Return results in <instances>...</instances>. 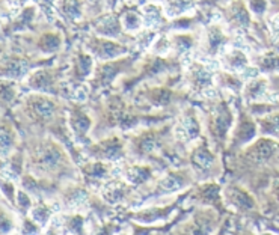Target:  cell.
<instances>
[{
	"label": "cell",
	"mask_w": 279,
	"mask_h": 235,
	"mask_svg": "<svg viewBox=\"0 0 279 235\" xmlns=\"http://www.w3.org/2000/svg\"><path fill=\"white\" fill-rule=\"evenodd\" d=\"M92 71V58L85 55V53H80L75 61H74V74L77 79H85L91 74Z\"/></svg>",
	"instance_id": "obj_20"
},
{
	"label": "cell",
	"mask_w": 279,
	"mask_h": 235,
	"mask_svg": "<svg viewBox=\"0 0 279 235\" xmlns=\"http://www.w3.org/2000/svg\"><path fill=\"white\" fill-rule=\"evenodd\" d=\"M70 124L71 130L79 137H85L86 133L89 132V128H91V119L88 118L86 113H83L80 110H74L71 113Z\"/></svg>",
	"instance_id": "obj_12"
},
{
	"label": "cell",
	"mask_w": 279,
	"mask_h": 235,
	"mask_svg": "<svg viewBox=\"0 0 279 235\" xmlns=\"http://www.w3.org/2000/svg\"><path fill=\"white\" fill-rule=\"evenodd\" d=\"M261 132L264 135H279V116H267L261 122Z\"/></svg>",
	"instance_id": "obj_31"
},
{
	"label": "cell",
	"mask_w": 279,
	"mask_h": 235,
	"mask_svg": "<svg viewBox=\"0 0 279 235\" xmlns=\"http://www.w3.org/2000/svg\"><path fill=\"white\" fill-rule=\"evenodd\" d=\"M267 80L266 79H255L249 82L244 88V98L249 102H261L267 100Z\"/></svg>",
	"instance_id": "obj_6"
},
{
	"label": "cell",
	"mask_w": 279,
	"mask_h": 235,
	"mask_svg": "<svg viewBox=\"0 0 279 235\" xmlns=\"http://www.w3.org/2000/svg\"><path fill=\"white\" fill-rule=\"evenodd\" d=\"M261 69H264V71H275V69H279L278 56L270 55V56L263 58V61H261Z\"/></svg>",
	"instance_id": "obj_36"
},
{
	"label": "cell",
	"mask_w": 279,
	"mask_h": 235,
	"mask_svg": "<svg viewBox=\"0 0 279 235\" xmlns=\"http://www.w3.org/2000/svg\"><path fill=\"white\" fill-rule=\"evenodd\" d=\"M64 162V154L61 148L55 143H47L38 152V165L44 169H56Z\"/></svg>",
	"instance_id": "obj_2"
},
{
	"label": "cell",
	"mask_w": 279,
	"mask_h": 235,
	"mask_svg": "<svg viewBox=\"0 0 279 235\" xmlns=\"http://www.w3.org/2000/svg\"><path fill=\"white\" fill-rule=\"evenodd\" d=\"M142 26V18L136 12H127L122 18V28L129 32H136Z\"/></svg>",
	"instance_id": "obj_30"
},
{
	"label": "cell",
	"mask_w": 279,
	"mask_h": 235,
	"mask_svg": "<svg viewBox=\"0 0 279 235\" xmlns=\"http://www.w3.org/2000/svg\"><path fill=\"white\" fill-rule=\"evenodd\" d=\"M249 8H250L252 12L261 15L267 9V2L266 0H249Z\"/></svg>",
	"instance_id": "obj_40"
},
{
	"label": "cell",
	"mask_w": 279,
	"mask_h": 235,
	"mask_svg": "<svg viewBox=\"0 0 279 235\" xmlns=\"http://www.w3.org/2000/svg\"><path fill=\"white\" fill-rule=\"evenodd\" d=\"M195 6V0H166L165 12L169 18L186 14Z\"/></svg>",
	"instance_id": "obj_14"
},
{
	"label": "cell",
	"mask_w": 279,
	"mask_h": 235,
	"mask_svg": "<svg viewBox=\"0 0 279 235\" xmlns=\"http://www.w3.org/2000/svg\"><path fill=\"white\" fill-rule=\"evenodd\" d=\"M257 135V128L250 121H243L240 124V128L237 132V142L239 143H247Z\"/></svg>",
	"instance_id": "obj_27"
},
{
	"label": "cell",
	"mask_w": 279,
	"mask_h": 235,
	"mask_svg": "<svg viewBox=\"0 0 279 235\" xmlns=\"http://www.w3.org/2000/svg\"><path fill=\"white\" fill-rule=\"evenodd\" d=\"M14 88L12 86H8L6 83H3V91H2V100L3 102H9L14 98Z\"/></svg>",
	"instance_id": "obj_43"
},
{
	"label": "cell",
	"mask_w": 279,
	"mask_h": 235,
	"mask_svg": "<svg viewBox=\"0 0 279 235\" xmlns=\"http://www.w3.org/2000/svg\"><path fill=\"white\" fill-rule=\"evenodd\" d=\"M124 195H125V192H124L122 187H112V189L107 192L106 198H107V201L109 202H118L124 198Z\"/></svg>",
	"instance_id": "obj_39"
},
{
	"label": "cell",
	"mask_w": 279,
	"mask_h": 235,
	"mask_svg": "<svg viewBox=\"0 0 279 235\" xmlns=\"http://www.w3.org/2000/svg\"><path fill=\"white\" fill-rule=\"evenodd\" d=\"M184 184H186V179L181 173H169L160 181L159 192L160 193H172V192L183 189Z\"/></svg>",
	"instance_id": "obj_15"
},
{
	"label": "cell",
	"mask_w": 279,
	"mask_h": 235,
	"mask_svg": "<svg viewBox=\"0 0 279 235\" xmlns=\"http://www.w3.org/2000/svg\"><path fill=\"white\" fill-rule=\"evenodd\" d=\"M31 216H32V220L35 222L38 226H44L48 223L50 220V216H52V211L48 210V206L39 203L31 208Z\"/></svg>",
	"instance_id": "obj_23"
},
{
	"label": "cell",
	"mask_w": 279,
	"mask_h": 235,
	"mask_svg": "<svg viewBox=\"0 0 279 235\" xmlns=\"http://www.w3.org/2000/svg\"><path fill=\"white\" fill-rule=\"evenodd\" d=\"M269 28H270V32H272V36L275 39L279 38V14L273 15L270 20H269Z\"/></svg>",
	"instance_id": "obj_42"
},
{
	"label": "cell",
	"mask_w": 279,
	"mask_h": 235,
	"mask_svg": "<svg viewBox=\"0 0 279 235\" xmlns=\"http://www.w3.org/2000/svg\"><path fill=\"white\" fill-rule=\"evenodd\" d=\"M12 229H14V222H12V219H8V217H6V213L3 211V213H2V234L12 232Z\"/></svg>",
	"instance_id": "obj_41"
},
{
	"label": "cell",
	"mask_w": 279,
	"mask_h": 235,
	"mask_svg": "<svg viewBox=\"0 0 279 235\" xmlns=\"http://www.w3.org/2000/svg\"><path fill=\"white\" fill-rule=\"evenodd\" d=\"M159 148V139L154 135H145L140 137L139 143H138V149L140 154H151Z\"/></svg>",
	"instance_id": "obj_28"
},
{
	"label": "cell",
	"mask_w": 279,
	"mask_h": 235,
	"mask_svg": "<svg viewBox=\"0 0 279 235\" xmlns=\"http://www.w3.org/2000/svg\"><path fill=\"white\" fill-rule=\"evenodd\" d=\"M233 20H234L239 26H242V28L249 26V23H250L249 12H247V9L244 8V5L242 2H236V3L233 5Z\"/></svg>",
	"instance_id": "obj_26"
},
{
	"label": "cell",
	"mask_w": 279,
	"mask_h": 235,
	"mask_svg": "<svg viewBox=\"0 0 279 235\" xmlns=\"http://www.w3.org/2000/svg\"><path fill=\"white\" fill-rule=\"evenodd\" d=\"M67 228L70 232H75V234H80L83 231V219L80 216H74L71 217L67 223Z\"/></svg>",
	"instance_id": "obj_37"
},
{
	"label": "cell",
	"mask_w": 279,
	"mask_h": 235,
	"mask_svg": "<svg viewBox=\"0 0 279 235\" xmlns=\"http://www.w3.org/2000/svg\"><path fill=\"white\" fill-rule=\"evenodd\" d=\"M201 196L206 202L210 203H216L219 201V186L216 184H210V186H204L201 190Z\"/></svg>",
	"instance_id": "obj_33"
},
{
	"label": "cell",
	"mask_w": 279,
	"mask_h": 235,
	"mask_svg": "<svg viewBox=\"0 0 279 235\" xmlns=\"http://www.w3.org/2000/svg\"><path fill=\"white\" fill-rule=\"evenodd\" d=\"M275 151V143L267 140V139H263L260 142H257L253 145V148L250 149V159H253L255 162H264L267 160Z\"/></svg>",
	"instance_id": "obj_13"
},
{
	"label": "cell",
	"mask_w": 279,
	"mask_h": 235,
	"mask_svg": "<svg viewBox=\"0 0 279 235\" xmlns=\"http://www.w3.org/2000/svg\"><path fill=\"white\" fill-rule=\"evenodd\" d=\"M86 173L89 176H92V178H102V176H105L106 173H107V169H106L103 163L97 162V163H92L91 166L86 168Z\"/></svg>",
	"instance_id": "obj_35"
},
{
	"label": "cell",
	"mask_w": 279,
	"mask_h": 235,
	"mask_svg": "<svg viewBox=\"0 0 279 235\" xmlns=\"http://www.w3.org/2000/svg\"><path fill=\"white\" fill-rule=\"evenodd\" d=\"M118 71H119V67L116 64H107V65H103V67L98 69L97 79L103 85H107V83H110L115 79V75L118 74Z\"/></svg>",
	"instance_id": "obj_29"
},
{
	"label": "cell",
	"mask_w": 279,
	"mask_h": 235,
	"mask_svg": "<svg viewBox=\"0 0 279 235\" xmlns=\"http://www.w3.org/2000/svg\"><path fill=\"white\" fill-rule=\"evenodd\" d=\"M228 196H230L231 203H233L236 208L242 210V211H247V210H250V208L253 206L252 198H250L244 190H242V189H231V190L228 192Z\"/></svg>",
	"instance_id": "obj_16"
},
{
	"label": "cell",
	"mask_w": 279,
	"mask_h": 235,
	"mask_svg": "<svg viewBox=\"0 0 279 235\" xmlns=\"http://www.w3.org/2000/svg\"><path fill=\"white\" fill-rule=\"evenodd\" d=\"M125 178L130 184L140 186V184L146 182L151 178V170L146 166H132V168L127 169Z\"/></svg>",
	"instance_id": "obj_17"
},
{
	"label": "cell",
	"mask_w": 279,
	"mask_h": 235,
	"mask_svg": "<svg viewBox=\"0 0 279 235\" xmlns=\"http://www.w3.org/2000/svg\"><path fill=\"white\" fill-rule=\"evenodd\" d=\"M160 8L157 5H146L143 8V21L146 26L153 28V26H159L162 18H160Z\"/></svg>",
	"instance_id": "obj_24"
},
{
	"label": "cell",
	"mask_w": 279,
	"mask_h": 235,
	"mask_svg": "<svg viewBox=\"0 0 279 235\" xmlns=\"http://www.w3.org/2000/svg\"><path fill=\"white\" fill-rule=\"evenodd\" d=\"M222 64L230 72H242L247 68V58L244 56L243 51L231 48L222 56Z\"/></svg>",
	"instance_id": "obj_9"
},
{
	"label": "cell",
	"mask_w": 279,
	"mask_h": 235,
	"mask_svg": "<svg viewBox=\"0 0 279 235\" xmlns=\"http://www.w3.org/2000/svg\"><path fill=\"white\" fill-rule=\"evenodd\" d=\"M231 125H233V113L230 107L225 102H222L216 107L213 115V132L220 140H225Z\"/></svg>",
	"instance_id": "obj_1"
},
{
	"label": "cell",
	"mask_w": 279,
	"mask_h": 235,
	"mask_svg": "<svg viewBox=\"0 0 279 235\" xmlns=\"http://www.w3.org/2000/svg\"><path fill=\"white\" fill-rule=\"evenodd\" d=\"M159 42H160V44H157V45L154 47V50H156L157 55H165V53L169 50V41H168L166 38H160Z\"/></svg>",
	"instance_id": "obj_44"
},
{
	"label": "cell",
	"mask_w": 279,
	"mask_h": 235,
	"mask_svg": "<svg viewBox=\"0 0 279 235\" xmlns=\"http://www.w3.org/2000/svg\"><path fill=\"white\" fill-rule=\"evenodd\" d=\"M29 86L38 92H55V79L50 71L38 69L29 77Z\"/></svg>",
	"instance_id": "obj_7"
},
{
	"label": "cell",
	"mask_w": 279,
	"mask_h": 235,
	"mask_svg": "<svg viewBox=\"0 0 279 235\" xmlns=\"http://www.w3.org/2000/svg\"><path fill=\"white\" fill-rule=\"evenodd\" d=\"M97 32L105 36L115 38L119 35V20L115 17H105L98 24H97Z\"/></svg>",
	"instance_id": "obj_21"
},
{
	"label": "cell",
	"mask_w": 279,
	"mask_h": 235,
	"mask_svg": "<svg viewBox=\"0 0 279 235\" xmlns=\"http://www.w3.org/2000/svg\"><path fill=\"white\" fill-rule=\"evenodd\" d=\"M176 48L180 51H187L192 48V38L187 35H180L176 36Z\"/></svg>",
	"instance_id": "obj_38"
},
{
	"label": "cell",
	"mask_w": 279,
	"mask_h": 235,
	"mask_svg": "<svg viewBox=\"0 0 279 235\" xmlns=\"http://www.w3.org/2000/svg\"><path fill=\"white\" fill-rule=\"evenodd\" d=\"M29 109L36 119L47 121V119L53 118L55 110H56V104L47 97L35 95V97H31V100H29Z\"/></svg>",
	"instance_id": "obj_5"
},
{
	"label": "cell",
	"mask_w": 279,
	"mask_h": 235,
	"mask_svg": "<svg viewBox=\"0 0 279 235\" xmlns=\"http://www.w3.org/2000/svg\"><path fill=\"white\" fill-rule=\"evenodd\" d=\"M17 198H18V206H20L21 210H28V208H31L32 202H31V199L28 198V195H26L24 192H20Z\"/></svg>",
	"instance_id": "obj_45"
},
{
	"label": "cell",
	"mask_w": 279,
	"mask_h": 235,
	"mask_svg": "<svg viewBox=\"0 0 279 235\" xmlns=\"http://www.w3.org/2000/svg\"><path fill=\"white\" fill-rule=\"evenodd\" d=\"M15 2H18V0H9V3H15Z\"/></svg>",
	"instance_id": "obj_46"
},
{
	"label": "cell",
	"mask_w": 279,
	"mask_h": 235,
	"mask_svg": "<svg viewBox=\"0 0 279 235\" xmlns=\"http://www.w3.org/2000/svg\"><path fill=\"white\" fill-rule=\"evenodd\" d=\"M95 154L98 159L107 160V162H118L124 151H122V143L118 137H112L107 139L105 142H102L97 148H95Z\"/></svg>",
	"instance_id": "obj_4"
},
{
	"label": "cell",
	"mask_w": 279,
	"mask_h": 235,
	"mask_svg": "<svg viewBox=\"0 0 279 235\" xmlns=\"http://www.w3.org/2000/svg\"><path fill=\"white\" fill-rule=\"evenodd\" d=\"M59 9L62 15L68 20H79L82 17V2L80 0H61Z\"/></svg>",
	"instance_id": "obj_18"
},
{
	"label": "cell",
	"mask_w": 279,
	"mask_h": 235,
	"mask_svg": "<svg viewBox=\"0 0 279 235\" xmlns=\"http://www.w3.org/2000/svg\"><path fill=\"white\" fill-rule=\"evenodd\" d=\"M190 82L196 91H206L213 85V75L204 65H192L190 68Z\"/></svg>",
	"instance_id": "obj_10"
},
{
	"label": "cell",
	"mask_w": 279,
	"mask_h": 235,
	"mask_svg": "<svg viewBox=\"0 0 279 235\" xmlns=\"http://www.w3.org/2000/svg\"><path fill=\"white\" fill-rule=\"evenodd\" d=\"M61 47V36L56 34L44 35L39 41V48L42 53H55Z\"/></svg>",
	"instance_id": "obj_22"
},
{
	"label": "cell",
	"mask_w": 279,
	"mask_h": 235,
	"mask_svg": "<svg viewBox=\"0 0 279 235\" xmlns=\"http://www.w3.org/2000/svg\"><path fill=\"white\" fill-rule=\"evenodd\" d=\"M29 71V64L28 61L24 59H9V61H5L3 62V67H2V75L3 79H12V80H18L21 77H24Z\"/></svg>",
	"instance_id": "obj_8"
},
{
	"label": "cell",
	"mask_w": 279,
	"mask_h": 235,
	"mask_svg": "<svg viewBox=\"0 0 279 235\" xmlns=\"http://www.w3.org/2000/svg\"><path fill=\"white\" fill-rule=\"evenodd\" d=\"M14 142H15V135L12 133L11 128L8 130V127L3 125V128H2V151H3V155H6L12 149Z\"/></svg>",
	"instance_id": "obj_32"
},
{
	"label": "cell",
	"mask_w": 279,
	"mask_h": 235,
	"mask_svg": "<svg viewBox=\"0 0 279 235\" xmlns=\"http://www.w3.org/2000/svg\"><path fill=\"white\" fill-rule=\"evenodd\" d=\"M223 41H225V35L222 34L219 28H210L207 32V45H209L210 53H216L219 47L223 44Z\"/></svg>",
	"instance_id": "obj_25"
},
{
	"label": "cell",
	"mask_w": 279,
	"mask_h": 235,
	"mask_svg": "<svg viewBox=\"0 0 279 235\" xmlns=\"http://www.w3.org/2000/svg\"><path fill=\"white\" fill-rule=\"evenodd\" d=\"M192 162H193V165H195L196 168L202 169V170H207V169L211 168L213 163H214V155L210 152L206 146H201V148H198V149L193 152Z\"/></svg>",
	"instance_id": "obj_19"
},
{
	"label": "cell",
	"mask_w": 279,
	"mask_h": 235,
	"mask_svg": "<svg viewBox=\"0 0 279 235\" xmlns=\"http://www.w3.org/2000/svg\"><path fill=\"white\" fill-rule=\"evenodd\" d=\"M172 98V92L169 89H154L153 92V104L166 106Z\"/></svg>",
	"instance_id": "obj_34"
},
{
	"label": "cell",
	"mask_w": 279,
	"mask_h": 235,
	"mask_svg": "<svg viewBox=\"0 0 279 235\" xmlns=\"http://www.w3.org/2000/svg\"><path fill=\"white\" fill-rule=\"evenodd\" d=\"M176 133L181 136L184 140L196 139L199 136V133H201V128H199V124H198L196 118L192 116V115L183 116L180 124L176 125Z\"/></svg>",
	"instance_id": "obj_11"
},
{
	"label": "cell",
	"mask_w": 279,
	"mask_h": 235,
	"mask_svg": "<svg viewBox=\"0 0 279 235\" xmlns=\"http://www.w3.org/2000/svg\"><path fill=\"white\" fill-rule=\"evenodd\" d=\"M92 51L95 53L97 58L103 59V61H110L115 59L121 55H124L127 50L125 47L109 41V39H95V42L92 44Z\"/></svg>",
	"instance_id": "obj_3"
}]
</instances>
